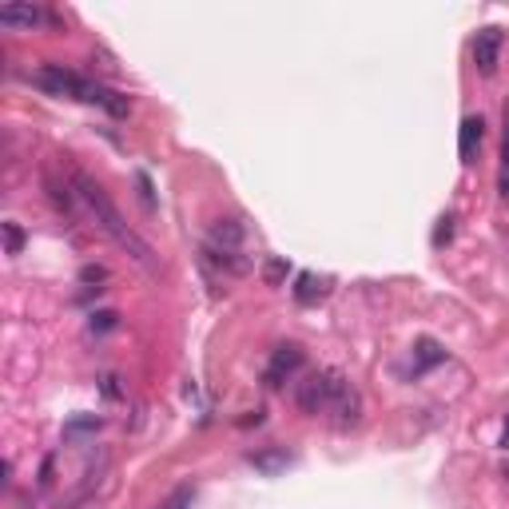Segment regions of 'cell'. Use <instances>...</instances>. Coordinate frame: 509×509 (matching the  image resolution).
I'll use <instances>...</instances> for the list:
<instances>
[{
    "label": "cell",
    "mask_w": 509,
    "mask_h": 509,
    "mask_svg": "<svg viewBox=\"0 0 509 509\" xmlns=\"http://www.w3.org/2000/svg\"><path fill=\"white\" fill-rule=\"evenodd\" d=\"M72 188H76V195H80V203L92 211V219H96V227L112 239L116 247H124L127 255L136 259L144 270H159V263H156V251L148 247V239H139V235L132 231V227L124 223V215H120V208L112 203V195L104 191V183H96L92 176H84V171H76L72 176Z\"/></svg>",
    "instance_id": "6da1fadb"
},
{
    "label": "cell",
    "mask_w": 509,
    "mask_h": 509,
    "mask_svg": "<svg viewBox=\"0 0 509 509\" xmlns=\"http://www.w3.org/2000/svg\"><path fill=\"white\" fill-rule=\"evenodd\" d=\"M191 502H195V485H179V490L171 494L159 509H191Z\"/></svg>",
    "instance_id": "e0dca14e"
},
{
    "label": "cell",
    "mask_w": 509,
    "mask_h": 509,
    "mask_svg": "<svg viewBox=\"0 0 509 509\" xmlns=\"http://www.w3.org/2000/svg\"><path fill=\"white\" fill-rule=\"evenodd\" d=\"M502 446L509 450V426H505V434H502Z\"/></svg>",
    "instance_id": "7402d4cb"
},
{
    "label": "cell",
    "mask_w": 509,
    "mask_h": 509,
    "mask_svg": "<svg viewBox=\"0 0 509 509\" xmlns=\"http://www.w3.org/2000/svg\"><path fill=\"white\" fill-rule=\"evenodd\" d=\"M247 462H251L255 470H263L267 478H275V473H283L295 458H290V453H287L283 446H270V450H255V453H247Z\"/></svg>",
    "instance_id": "8fae6325"
},
{
    "label": "cell",
    "mask_w": 509,
    "mask_h": 509,
    "mask_svg": "<svg viewBox=\"0 0 509 509\" xmlns=\"http://www.w3.org/2000/svg\"><path fill=\"white\" fill-rule=\"evenodd\" d=\"M331 290V279H319L315 270H302V275L295 279V302L299 307H315L319 299H327Z\"/></svg>",
    "instance_id": "9c48e42d"
},
{
    "label": "cell",
    "mask_w": 509,
    "mask_h": 509,
    "mask_svg": "<svg viewBox=\"0 0 509 509\" xmlns=\"http://www.w3.org/2000/svg\"><path fill=\"white\" fill-rule=\"evenodd\" d=\"M295 402L302 414L319 418L327 414V402H331V366H322V371H310L302 382L295 386Z\"/></svg>",
    "instance_id": "5b68a950"
},
{
    "label": "cell",
    "mask_w": 509,
    "mask_h": 509,
    "mask_svg": "<svg viewBox=\"0 0 509 509\" xmlns=\"http://www.w3.org/2000/svg\"><path fill=\"white\" fill-rule=\"evenodd\" d=\"M502 45H505V32L502 28H482L478 36H473V64H478L482 76H494L497 64H502Z\"/></svg>",
    "instance_id": "8992f818"
},
{
    "label": "cell",
    "mask_w": 509,
    "mask_h": 509,
    "mask_svg": "<svg viewBox=\"0 0 509 509\" xmlns=\"http://www.w3.org/2000/svg\"><path fill=\"white\" fill-rule=\"evenodd\" d=\"M104 279H107L104 267H92V263H88V267L80 270V283H104Z\"/></svg>",
    "instance_id": "ffe728a7"
},
{
    "label": "cell",
    "mask_w": 509,
    "mask_h": 509,
    "mask_svg": "<svg viewBox=\"0 0 509 509\" xmlns=\"http://www.w3.org/2000/svg\"><path fill=\"white\" fill-rule=\"evenodd\" d=\"M502 478H509V462H505V465H502Z\"/></svg>",
    "instance_id": "603a6c76"
},
{
    "label": "cell",
    "mask_w": 509,
    "mask_h": 509,
    "mask_svg": "<svg viewBox=\"0 0 509 509\" xmlns=\"http://www.w3.org/2000/svg\"><path fill=\"white\" fill-rule=\"evenodd\" d=\"M104 394H107V398H120V386H116V378H112V374L104 378Z\"/></svg>",
    "instance_id": "44dd1931"
},
{
    "label": "cell",
    "mask_w": 509,
    "mask_h": 509,
    "mask_svg": "<svg viewBox=\"0 0 509 509\" xmlns=\"http://www.w3.org/2000/svg\"><path fill=\"white\" fill-rule=\"evenodd\" d=\"M243 223L239 219H219L211 227V239H208V247H215V251H239L243 247Z\"/></svg>",
    "instance_id": "30bf717a"
},
{
    "label": "cell",
    "mask_w": 509,
    "mask_h": 509,
    "mask_svg": "<svg viewBox=\"0 0 509 509\" xmlns=\"http://www.w3.org/2000/svg\"><path fill=\"white\" fill-rule=\"evenodd\" d=\"M92 334H104V331H112L116 327V310H100V315H92Z\"/></svg>",
    "instance_id": "d6986e66"
},
{
    "label": "cell",
    "mask_w": 509,
    "mask_h": 509,
    "mask_svg": "<svg viewBox=\"0 0 509 509\" xmlns=\"http://www.w3.org/2000/svg\"><path fill=\"white\" fill-rule=\"evenodd\" d=\"M203 263L219 267L227 275H247L251 270V259H243L239 251H215V247H203Z\"/></svg>",
    "instance_id": "7c38bea8"
},
{
    "label": "cell",
    "mask_w": 509,
    "mask_h": 509,
    "mask_svg": "<svg viewBox=\"0 0 509 509\" xmlns=\"http://www.w3.org/2000/svg\"><path fill=\"white\" fill-rule=\"evenodd\" d=\"M302 362H307V351H302L299 342H279L275 351H270V362L263 371V386H270V390L287 386L290 378L302 371Z\"/></svg>",
    "instance_id": "277c9868"
},
{
    "label": "cell",
    "mask_w": 509,
    "mask_h": 509,
    "mask_svg": "<svg viewBox=\"0 0 509 509\" xmlns=\"http://www.w3.org/2000/svg\"><path fill=\"white\" fill-rule=\"evenodd\" d=\"M327 414H334V426H359L362 418V398L359 390H354V382L346 378L342 371H334L331 366V402H327Z\"/></svg>",
    "instance_id": "3957f363"
},
{
    "label": "cell",
    "mask_w": 509,
    "mask_h": 509,
    "mask_svg": "<svg viewBox=\"0 0 509 509\" xmlns=\"http://www.w3.org/2000/svg\"><path fill=\"white\" fill-rule=\"evenodd\" d=\"M450 239H453V215H442L438 227H434V247L442 251V247H446Z\"/></svg>",
    "instance_id": "ac0fdd59"
},
{
    "label": "cell",
    "mask_w": 509,
    "mask_h": 509,
    "mask_svg": "<svg viewBox=\"0 0 509 509\" xmlns=\"http://www.w3.org/2000/svg\"><path fill=\"white\" fill-rule=\"evenodd\" d=\"M482 139H485V120H482V116H465L462 127H458V156H462V164H473V159H478Z\"/></svg>",
    "instance_id": "ba28073f"
},
{
    "label": "cell",
    "mask_w": 509,
    "mask_h": 509,
    "mask_svg": "<svg viewBox=\"0 0 509 509\" xmlns=\"http://www.w3.org/2000/svg\"><path fill=\"white\" fill-rule=\"evenodd\" d=\"M48 13L40 5H0V28H8V32H16V28H40V25H48Z\"/></svg>",
    "instance_id": "52a82bcc"
},
{
    "label": "cell",
    "mask_w": 509,
    "mask_h": 509,
    "mask_svg": "<svg viewBox=\"0 0 509 509\" xmlns=\"http://www.w3.org/2000/svg\"><path fill=\"white\" fill-rule=\"evenodd\" d=\"M442 362H446L442 342H434V339H418L414 342V366H410L414 374H426V371H434V366H442Z\"/></svg>",
    "instance_id": "4fadbf2b"
},
{
    "label": "cell",
    "mask_w": 509,
    "mask_h": 509,
    "mask_svg": "<svg viewBox=\"0 0 509 509\" xmlns=\"http://www.w3.org/2000/svg\"><path fill=\"white\" fill-rule=\"evenodd\" d=\"M502 171H497V191H502V199H509V100L502 107Z\"/></svg>",
    "instance_id": "5bb4252c"
},
{
    "label": "cell",
    "mask_w": 509,
    "mask_h": 509,
    "mask_svg": "<svg viewBox=\"0 0 509 509\" xmlns=\"http://www.w3.org/2000/svg\"><path fill=\"white\" fill-rule=\"evenodd\" d=\"M5 251H8V255H20V251H25V231H20L16 219L5 223Z\"/></svg>",
    "instance_id": "9a60e30c"
},
{
    "label": "cell",
    "mask_w": 509,
    "mask_h": 509,
    "mask_svg": "<svg viewBox=\"0 0 509 509\" xmlns=\"http://www.w3.org/2000/svg\"><path fill=\"white\" fill-rule=\"evenodd\" d=\"M287 259H267V263H263V279H267V283L270 287H279V283H283V279H287Z\"/></svg>",
    "instance_id": "2e32d148"
},
{
    "label": "cell",
    "mask_w": 509,
    "mask_h": 509,
    "mask_svg": "<svg viewBox=\"0 0 509 509\" xmlns=\"http://www.w3.org/2000/svg\"><path fill=\"white\" fill-rule=\"evenodd\" d=\"M36 88H45L52 96H68V100H84V104H96L104 107L107 116H116V120H127V112H132V100H127L124 92L107 88L100 80H88V76L64 68V64H45V68H36L28 76Z\"/></svg>",
    "instance_id": "7a4b0ae2"
}]
</instances>
